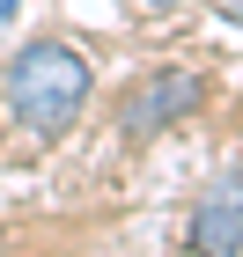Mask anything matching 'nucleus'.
I'll use <instances>...</instances> for the list:
<instances>
[{
	"mask_svg": "<svg viewBox=\"0 0 243 257\" xmlns=\"http://www.w3.org/2000/svg\"><path fill=\"white\" fill-rule=\"evenodd\" d=\"M89 96H96V74H89V59L66 37H30L8 59V74H0L8 118H15V133L37 140V147H52V140L74 133L81 110H89Z\"/></svg>",
	"mask_w": 243,
	"mask_h": 257,
	"instance_id": "obj_1",
	"label": "nucleus"
},
{
	"mask_svg": "<svg viewBox=\"0 0 243 257\" xmlns=\"http://www.w3.org/2000/svg\"><path fill=\"white\" fill-rule=\"evenodd\" d=\"M199 103H206V81H199V74L162 66V74H147V81H133V88H125V103H118V133L133 140V147H147V140H162L170 125H184Z\"/></svg>",
	"mask_w": 243,
	"mask_h": 257,
	"instance_id": "obj_2",
	"label": "nucleus"
},
{
	"mask_svg": "<svg viewBox=\"0 0 243 257\" xmlns=\"http://www.w3.org/2000/svg\"><path fill=\"white\" fill-rule=\"evenodd\" d=\"M184 242L192 257H243V177H214V191L192 206Z\"/></svg>",
	"mask_w": 243,
	"mask_h": 257,
	"instance_id": "obj_3",
	"label": "nucleus"
},
{
	"mask_svg": "<svg viewBox=\"0 0 243 257\" xmlns=\"http://www.w3.org/2000/svg\"><path fill=\"white\" fill-rule=\"evenodd\" d=\"M214 15H221V22H236V30H243V0H214Z\"/></svg>",
	"mask_w": 243,
	"mask_h": 257,
	"instance_id": "obj_4",
	"label": "nucleus"
},
{
	"mask_svg": "<svg viewBox=\"0 0 243 257\" xmlns=\"http://www.w3.org/2000/svg\"><path fill=\"white\" fill-rule=\"evenodd\" d=\"M147 8H177V0H147Z\"/></svg>",
	"mask_w": 243,
	"mask_h": 257,
	"instance_id": "obj_5",
	"label": "nucleus"
}]
</instances>
